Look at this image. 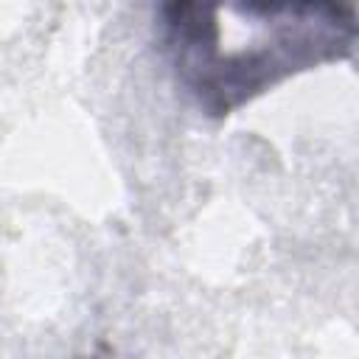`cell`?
Listing matches in <instances>:
<instances>
[{"label": "cell", "instance_id": "1", "mask_svg": "<svg viewBox=\"0 0 359 359\" xmlns=\"http://www.w3.org/2000/svg\"><path fill=\"white\" fill-rule=\"evenodd\" d=\"M177 81L210 118H227L280 81L348 59L351 0H157Z\"/></svg>", "mask_w": 359, "mask_h": 359}]
</instances>
